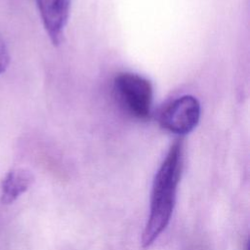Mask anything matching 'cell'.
Instances as JSON below:
<instances>
[{
  "label": "cell",
  "instance_id": "1",
  "mask_svg": "<svg viewBox=\"0 0 250 250\" xmlns=\"http://www.w3.org/2000/svg\"><path fill=\"white\" fill-rule=\"evenodd\" d=\"M183 166L184 143L177 140L170 146L153 179L149 215L142 235L143 247H149L170 222Z\"/></svg>",
  "mask_w": 250,
  "mask_h": 250
},
{
  "label": "cell",
  "instance_id": "2",
  "mask_svg": "<svg viewBox=\"0 0 250 250\" xmlns=\"http://www.w3.org/2000/svg\"><path fill=\"white\" fill-rule=\"evenodd\" d=\"M113 86L120 104L130 115L138 119L149 116L153 90L146 78L132 72H122L114 78Z\"/></svg>",
  "mask_w": 250,
  "mask_h": 250
},
{
  "label": "cell",
  "instance_id": "3",
  "mask_svg": "<svg viewBox=\"0 0 250 250\" xmlns=\"http://www.w3.org/2000/svg\"><path fill=\"white\" fill-rule=\"evenodd\" d=\"M200 112L198 100L193 96L185 95L165 106L159 115V124L173 134L186 135L197 126Z\"/></svg>",
  "mask_w": 250,
  "mask_h": 250
},
{
  "label": "cell",
  "instance_id": "4",
  "mask_svg": "<svg viewBox=\"0 0 250 250\" xmlns=\"http://www.w3.org/2000/svg\"><path fill=\"white\" fill-rule=\"evenodd\" d=\"M36 3L50 40L59 45L69 15V0H36Z\"/></svg>",
  "mask_w": 250,
  "mask_h": 250
},
{
  "label": "cell",
  "instance_id": "5",
  "mask_svg": "<svg viewBox=\"0 0 250 250\" xmlns=\"http://www.w3.org/2000/svg\"><path fill=\"white\" fill-rule=\"evenodd\" d=\"M34 177L24 168H16L8 172L2 181L1 201L4 204L14 202L32 185Z\"/></svg>",
  "mask_w": 250,
  "mask_h": 250
},
{
  "label": "cell",
  "instance_id": "6",
  "mask_svg": "<svg viewBox=\"0 0 250 250\" xmlns=\"http://www.w3.org/2000/svg\"><path fill=\"white\" fill-rule=\"evenodd\" d=\"M9 62H10V56L8 53V49L6 47L4 40L0 36V73H3L7 69L9 65Z\"/></svg>",
  "mask_w": 250,
  "mask_h": 250
}]
</instances>
